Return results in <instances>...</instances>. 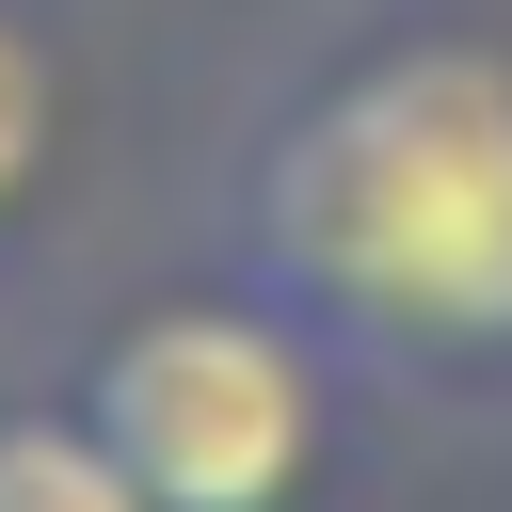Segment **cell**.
Listing matches in <instances>:
<instances>
[{
  "mask_svg": "<svg viewBox=\"0 0 512 512\" xmlns=\"http://www.w3.org/2000/svg\"><path fill=\"white\" fill-rule=\"evenodd\" d=\"M224 272H256L336 384L512 400V32L384 16L320 48L224 176Z\"/></svg>",
  "mask_w": 512,
  "mask_h": 512,
  "instance_id": "cell-1",
  "label": "cell"
},
{
  "mask_svg": "<svg viewBox=\"0 0 512 512\" xmlns=\"http://www.w3.org/2000/svg\"><path fill=\"white\" fill-rule=\"evenodd\" d=\"M64 400L128 448V480L160 512H304L336 464V352L256 272L112 304Z\"/></svg>",
  "mask_w": 512,
  "mask_h": 512,
  "instance_id": "cell-2",
  "label": "cell"
},
{
  "mask_svg": "<svg viewBox=\"0 0 512 512\" xmlns=\"http://www.w3.org/2000/svg\"><path fill=\"white\" fill-rule=\"evenodd\" d=\"M64 144H80V64H64L48 0H0V256L64 192Z\"/></svg>",
  "mask_w": 512,
  "mask_h": 512,
  "instance_id": "cell-3",
  "label": "cell"
},
{
  "mask_svg": "<svg viewBox=\"0 0 512 512\" xmlns=\"http://www.w3.org/2000/svg\"><path fill=\"white\" fill-rule=\"evenodd\" d=\"M0 512H160L80 400H0Z\"/></svg>",
  "mask_w": 512,
  "mask_h": 512,
  "instance_id": "cell-4",
  "label": "cell"
}]
</instances>
